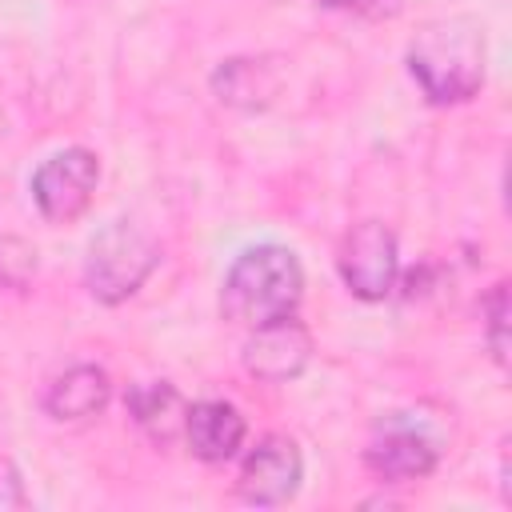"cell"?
<instances>
[{
	"label": "cell",
	"instance_id": "1",
	"mask_svg": "<svg viewBox=\"0 0 512 512\" xmlns=\"http://www.w3.org/2000/svg\"><path fill=\"white\" fill-rule=\"evenodd\" d=\"M408 72L436 108L464 104L484 84V32L476 20H428L408 44Z\"/></svg>",
	"mask_w": 512,
	"mask_h": 512
},
{
	"label": "cell",
	"instance_id": "2",
	"mask_svg": "<svg viewBox=\"0 0 512 512\" xmlns=\"http://www.w3.org/2000/svg\"><path fill=\"white\" fill-rule=\"evenodd\" d=\"M304 296V268L292 248L256 244L244 248L220 288V312L236 328H260L280 316H292Z\"/></svg>",
	"mask_w": 512,
	"mask_h": 512
},
{
	"label": "cell",
	"instance_id": "3",
	"mask_svg": "<svg viewBox=\"0 0 512 512\" xmlns=\"http://www.w3.org/2000/svg\"><path fill=\"white\" fill-rule=\"evenodd\" d=\"M156 264H160V244L140 224L116 220L92 236L88 260H84V284H88L92 300L124 304L128 296H136L144 288V280L152 276Z\"/></svg>",
	"mask_w": 512,
	"mask_h": 512
},
{
	"label": "cell",
	"instance_id": "4",
	"mask_svg": "<svg viewBox=\"0 0 512 512\" xmlns=\"http://www.w3.org/2000/svg\"><path fill=\"white\" fill-rule=\"evenodd\" d=\"M336 268L344 288L364 300H388L396 280H400V252H396V236L384 220H360L344 232L340 252H336Z\"/></svg>",
	"mask_w": 512,
	"mask_h": 512
},
{
	"label": "cell",
	"instance_id": "5",
	"mask_svg": "<svg viewBox=\"0 0 512 512\" xmlns=\"http://www.w3.org/2000/svg\"><path fill=\"white\" fill-rule=\"evenodd\" d=\"M100 184V156L88 148L52 152L32 172V200L48 224H72L88 212Z\"/></svg>",
	"mask_w": 512,
	"mask_h": 512
},
{
	"label": "cell",
	"instance_id": "6",
	"mask_svg": "<svg viewBox=\"0 0 512 512\" xmlns=\"http://www.w3.org/2000/svg\"><path fill=\"white\" fill-rule=\"evenodd\" d=\"M440 464V448L436 440L412 424L408 416H388L376 424L372 440L364 444V468L380 480V484H412L432 476Z\"/></svg>",
	"mask_w": 512,
	"mask_h": 512
},
{
	"label": "cell",
	"instance_id": "7",
	"mask_svg": "<svg viewBox=\"0 0 512 512\" xmlns=\"http://www.w3.org/2000/svg\"><path fill=\"white\" fill-rule=\"evenodd\" d=\"M300 480H304V456H300L296 440L284 432H268L256 440V448H248V456L240 464L236 492L244 504L276 508L296 496Z\"/></svg>",
	"mask_w": 512,
	"mask_h": 512
},
{
	"label": "cell",
	"instance_id": "8",
	"mask_svg": "<svg viewBox=\"0 0 512 512\" xmlns=\"http://www.w3.org/2000/svg\"><path fill=\"white\" fill-rule=\"evenodd\" d=\"M240 360H244V372L256 376L260 384H288L312 360V332L304 320H296V312L272 324L248 328Z\"/></svg>",
	"mask_w": 512,
	"mask_h": 512
},
{
	"label": "cell",
	"instance_id": "9",
	"mask_svg": "<svg viewBox=\"0 0 512 512\" xmlns=\"http://www.w3.org/2000/svg\"><path fill=\"white\" fill-rule=\"evenodd\" d=\"M244 436H248V424H244L236 404H228V400H196V404H188L184 444H188V452L196 460L228 464L244 448Z\"/></svg>",
	"mask_w": 512,
	"mask_h": 512
},
{
	"label": "cell",
	"instance_id": "10",
	"mask_svg": "<svg viewBox=\"0 0 512 512\" xmlns=\"http://www.w3.org/2000/svg\"><path fill=\"white\" fill-rule=\"evenodd\" d=\"M108 400H112L108 372L100 364H72L48 384L44 412L56 424H88L108 408Z\"/></svg>",
	"mask_w": 512,
	"mask_h": 512
},
{
	"label": "cell",
	"instance_id": "11",
	"mask_svg": "<svg viewBox=\"0 0 512 512\" xmlns=\"http://www.w3.org/2000/svg\"><path fill=\"white\" fill-rule=\"evenodd\" d=\"M124 408L132 424L160 448L184 440V420H188V400L180 396L176 384L168 380H140L124 392Z\"/></svg>",
	"mask_w": 512,
	"mask_h": 512
},
{
	"label": "cell",
	"instance_id": "12",
	"mask_svg": "<svg viewBox=\"0 0 512 512\" xmlns=\"http://www.w3.org/2000/svg\"><path fill=\"white\" fill-rule=\"evenodd\" d=\"M280 80H276V68L260 56H232V60H220V68L212 72V92L220 104L228 108H264L272 96H276Z\"/></svg>",
	"mask_w": 512,
	"mask_h": 512
},
{
	"label": "cell",
	"instance_id": "13",
	"mask_svg": "<svg viewBox=\"0 0 512 512\" xmlns=\"http://www.w3.org/2000/svg\"><path fill=\"white\" fill-rule=\"evenodd\" d=\"M480 316H484V344L492 360L504 368L508 364V284L504 280L488 288V296L480 300Z\"/></svg>",
	"mask_w": 512,
	"mask_h": 512
},
{
	"label": "cell",
	"instance_id": "14",
	"mask_svg": "<svg viewBox=\"0 0 512 512\" xmlns=\"http://www.w3.org/2000/svg\"><path fill=\"white\" fill-rule=\"evenodd\" d=\"M36 276V248L20 236H0V288L24 292Z\"/></svg>",
	"mask_w": 512,
	"mask_h": 512
},
{
	"label": "cell",
	"instance_id": "15",
	"mask_svg": "<svg viewBox=\"0 0 512 512\" xmlns=\"http://www.w3.org/2000/svg\"><path fill=\"white\" fill-rule=\"evenodd\" d=\"M16 508H28L24 472L16 468L12 456H0V512H16Z\"/></svg>",
	"mask_w": 512,
	"mask_h": 512
},
{
	"label": "cell",
	"instance_id": "16",
	"mask_svg": "<svg viewBox=\"0 0 512 512\" xmlns=\"http://www.w3.org/2000/svg\"><path fill=\"white\" fill-rule=\"evenodd\" d=\"M320 4L336 12H352V16H392L400 8V0H320Z\"/></svg>",
	"mask_w": 512,
	"mask_h": 512
}]
</instances>
